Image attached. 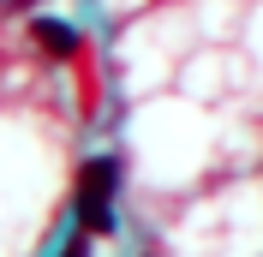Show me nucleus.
Instances as JSON below:
<instances>
[{
  "instance_id": "f03ea898",
  "label": "nucleus",
  "mask_w": 263,
  "mask_h": 257,
  "mask_svg": "<svg viewBox=\"0 0 263 257\" xmlns=\"http://www.w3.org/2000/svg\"><path fill=\"white\" fill-rule=\"evenodd\" d=\"M30 36H36V48L54 54V60H72V54H78V30H66V24H54V18H36Z\"/></svg>"
},
{
  "instance_id": "7ed1b4c3",
  "label": "nucleus",
  "mask_w": 263,
  "mask_h": 257,
  "mask_svg": "<svg viewBox=\"0 0 263 257\" xmlns=\"http://www.w3.org/2000/svg\"><path fill=\"white\" fill-rule=\"evenodd\" d=\"M60 257H90V245H84V233H72V240L60 245Z\"/></svg>"
},
{
  "instance_id": "f257e3e1",
  "label": "nucleus",
  "mask_w": 263,
  "mask_h": 257,
  "mask_svg": "<svg viewBox=\"0 0 263 257\" xmlns=\"http://www.w3.org/2000/svg\"><path fill=\"white\" fill-rule=\"evenodd\" d=\"M114 186H120V161L114 156H90L78 168V227L84 233H114Z\"/></svg>"
}]
</instances>
